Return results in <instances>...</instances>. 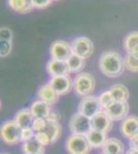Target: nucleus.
I'll list each match as a JSON object with an SVG mask.
<instances>
[{
	"instance_id": "nucleus-1",
	"label": "nucleus",
	"mask_w": 138,
	"mask_h": 154,
	"mask_svg": "<svg viewBox=\"0 0 138 154\" xmlns=\"http://www.w3.org/2000/svg\"><path fill=\"white\" fill-rule=\"evenodd\" d=\"M99 69L105 76L117 78L124 73L125 59L117 51H104L99 58Z\"/></svg>"
},
{
	"instance_id": "nucleus-2",
	"label": "nucleus",
	"mask_w": 138,
	"mask_h": 154,
	"mask_svg": "<svg viewBox=\"0 0 138 154\" xmlns=\"http://www.w3.org/2000/svg\"><path fill=\"white\" fill-rule=\"evenodd\" d=\"M95 85H96V81L94 76L87 72L76 74L73 79L74 93L77 97H81V98L91 95L95 89Z\"/></svg>"
},
{
	"instance_id": "nucleus-3",
	"label": "nucleus",
	"mask_w": 138,
	"mask_h": 154,
	"mask_svg": "<svg viewBox=\"0 0 138 154\" xmlns=\"http://www.w3.org/2000/svg\"><path fill=\"white\" fill-rule=\"evenodd\" d=\"M22 130L14 120H7L1 126V139L7 145H17L22 141Z\"/></svg>"
},
{
	"instance_id": "nucleus-4",
	"label": "nucleus",
	"mask_w": 138,
	"mask_h": 154,
	"mask_svg": "<svg viewBox=\"0 0 138 154\" xmlns=\"http://www.w3.org/2000/svg\"><path fill=\"white\" fill-rule=\"evenodd\" d=\"M91 149L86 136L72 134L66 140V151L68 154H90Z\"/></svg>"
},
{
	"instance_id": "nucleus-5",
	"label": "nucleus",
	"mask_w": 138,
	"mask_h": 154,
	"mask_svg": "<svg viewBox=\"0 0 138 154\" xmlns=\"http://www.w3.org/2000/svg\"><path fill=\"white\" fill-rule=\"evenodd\" d=\"M69 130L74 135L87 136L92 131L91 118L79 112L73 114L69 121Z\"/></svg>"
},
{
	"instance_id": "nucleus-6",
	"label": "nucleus",
	"mask_w": 138,
	"mask_h": 154,
	"mask_svg": "<svg viewBox=\"0 0 138 154\" xmlns=\"http://www.w3.org/2000/svg\"><path fill=\"white\" fill-rule=\"evenodd\" d=\"M77 110H79L77 112L82 113V115L92 119L99 111L102 110V108L100 106L98 97L90 95L82 98V100L79 104Z\"/></svg>"
},
{
	"instance_id": "nucleus-7",
	"label": "nucleus",
	"mask_w": 138,
	"mask_h": 154,
	"mask_svg": "<svg viewBox=\"0 0 138 154\" xmlns=\"http://www.w3.org/2000/svg\"><path fill=\"white\" fill-rule=\"evenodd\" d=\"M72 54L79 56L84 59H88L92 56L94 51V44L88 37H77L71 42Z\"/></svg>"
},
{
	"instance_id": "nucleus-8",
	"label": "nucleus",
	"mask_w": 138,
	"mask_h": 154,
	"mask_svg": "<svg viewBox=\"0 0 138 154\" xmlns=\"http://www.w3.org/2000/svg\"><path fill=\"white\" fill-rule=\"evenodd\" d=\"M50 54H51V59L67 62L70 57L73 54L71 49V44L64 40L54 41L50 48Z\"/></svg>"
},
{
	"instance_id": "nucleus-9",
	"label": "nucleus",
	"mask_w": 138,
	"mask_h": 154,
	"mask_svg": "<svg viewBox=\"0 0 138 154\" xmlns=\"http://www.w3.org/2000/svg\"><path fill=\"white\" fill-rule=\"evenodd\" d=\"M92 122V128L93 130H96L102 133H109L111 131L112 126H114V120L111 117L107 114L105 110L99 111L96 115L91 119Z\"/></svg>"
},
{
	"instance_id": "nucleus-10",
	"label": "nucleus",
	"mask_w": 138,
	"mask_h": 154,
	"mask_svg": "<svg viewBox=\"0 0 138 154\" xmlns=\"http://www.w3.org/2000/svg\"><path fill=\"white\" fill-rule=\"evenodd\" d=\"M49 84L57 91L59 96H65L73 88V79L69 75L51 77Z\"/></svg>"
},
{
	"instance_id": "nucleus-11",
	"label": "nucleus",
	"mask_w": 138,
	"mask_h": 154,
	"mask_svg": "<svg viewBox=\"0 0 138 154\" xmlns=\"http://www.w3.org/2000/svg\"><path fill=\"white\" fill-rule=\"evenodd\" d=\"M120 131L123 137L132 140L138 133V117L137 116H127L122 120Z\"/></svg>"
},
{
	"instance_id": "nucleus-12",
	"label": "nucleus",
	"mask_w": 138,
	"mask_h": 154,
	"mask_svg": "<svg viewBox=\"0 0 138 154\" xmlns=\"http://www.w3.org/2000/svg\"><path fill=\"white\" fill-rule=\"evenodd\" d=\"M47 72L52 77L56 76H67L71 73L67 62L51 59L47 63Z\"/></svg>"
},
{
	"instance_id": "nucleus-13",
	"label": "nucleus",
	"mask_w": 138,
	"mask_h": 154,
	"mask_svg": "<svg viewBox=\"0 0 138 154\" xmlns=\"http://www.w3.org/2000/svg\"><path fill=\"white\" fill-rule=\"evenodd\" d=\"M130 107L128 102H117L115 101L108 109H106L107 114L111 117L114 121L124 120L128 116Z\"/></svg>"
},
{
	"instance_id": "nucleus-14",
	"label": "nucleus",
	"mask_w": 138,
	"mask_h": 154,
	"mask_svg": "<svg viewBox=\"0 0 138 154\" xmlns=\"http://www.w3.org/2000/svg\"><path fill=\"white\" fill-rule=\"evenodd\" d=\"M37 97L39 98V100L47 102L50 105L56 104L60 98L57 91L49 83L39 86V88L37 89Z\"/></svg>"
},
{
	"instance_id": "nucleus-15",
	"label": "nucleus",
	"mask_w": 138,
	"mask_h": 154,
	"mask_svg": "<svg viewBox=\"0 0 138 154\" xmlns=\"http://www.w3.org/2000/svg\"><path fill=\"white\" fill-rule=\"evenodd\" d=\"M32 114L34 115L35 118H43L47 119L49 116L51 115L52 108L51 105L47 102H43L41 100L35 101L32 103L31 107H30Z\"/></svg>"
},
{
	"instance_id": "nucleus-16",
	"label": "nucleus",
	"mask_w": 138,
	"mask_h": 154,
	"mask_svg": "<svg viewBox=\"0 0 138 154\" xmlns=\"http://www.w3.org/2000/svg\"><path fill=\"white\" fill-rule=\"evenodd\" d=\"M34 115L32 114L30 108H22L17 112L14 116V121L21 126L22 128H32L34 121Z\"/></svg>"
},
{
	"instance_id": "nucleus-17",
	"label": "nucleus",
	"mask_w": 138,
	"mask_h": 154,
	"mask_svg": "<svg viewBox=\"0 0 138 154\" xmlns=\"http://www.w3.org/2000/svg\"><path fill=\"white\" fill-rule=\"evenodd\" d=\"M104 154H124L125 147L121 141L115 138H108L101 147Z\"/></svg>"
},
{
	"instance_id": "nucleus-18",
	"label": "nucleus",
	"mask_w": 138,
	"mask_h": 154,
	"mask_svg": "<svg viewBox=\"0 0 138 154\" xmlns=\"http://www.w3.org/2000/svg\"><path fill=\"white\" fill-rule=\"evenodd\" d=\"M7 4L14 11L19 14H28L34 8L32 0H7Z\"/></svg>"
},
{
	"instance_id": "nucleus-19",
	"label": "nucleus",
	"mask_w": 138,
	"mask_h": 154,
	"mask_svg": "<svg viewBox=\"0 0 138 154\" xmlns=\"http://www.w3.org/2000/svg\"><path fill=\"white\" fill-rule=\"evenodd\" d=\"M22 152L23 154H43L44 146L41 145L34 137L33 139L27 141V142H23Z\"/></svg>"
},
{
	"instance_id": "nucleus-20",
	"label": "nucleus",
	"mask_w": 138,
	"mask_h": 154,
	"mask_svg": "<svg viewBox=\"0 0 138 154\" xmlns=\"http://www.w3.org/2000/svg\"><path fill=\"white\" fill-rule=\"evenodd\" d=\"M86 137L88 139V142H89L92 148L102 147L103 144L105 143V141L107 140L106 134L102 133V131H96V130H93V128Z\"/></svg>"
},
{
	"instance_id": "nucleus-21",
	"label": "nucleus",
	"mask_w": 138,
	"mask_h": 154,
	"mask_svg": "<svg viewBox=\"0 0 138 154\" xmlns=\"http://www.w3.org/2000/svg\"><path fill=\"white\" fill-rule=\"evenodd\" d=\"M109 91H111L112 96H114V100L117 102H127L129 99V91L124 84L117 83L110 86Z\"/></svg>"
},
{
	"instance_id": "nucleus-22",
	"label": "nucleus",
	"mask_w": 138,
	"mask_h": 154,
	"mask_svg": "<svg viewBox=\"0 0 138 154\" xmlns=\"http://www.w3.org/2000/svg\"><path fill=\"white\" fill-rule=\"evenodd\" d=\"M67 64H68L69 70L71 73L79 74L82 73V71L86 66V59L76 56V54H72L67 61Z\"/></svg>"
},
{
	"instance_id": "nucleus-23",
	"label": "nucleus",
	"mask_w": 138,
	"mask_h": 154,
	"mask_svg": "<svg viewBox=\"0 0 138 154\" xmlns=\"http://www.w3.org/2000/svg\"><path fill=\"white\" fill-rule=\"evenodd\" d=\"M43 131L47 134V136L50 137V139H51V141H52V144H53V143L57 142V141L59 140L60 136H61V133H62L61 125H60L57 121L47 120V128Z\"/></svg>"
},
{
	"instance_id": "nucleus-24",
	"label": "nucleus",
	"mask_w": 138,
	"mask_h": 154,
	"mask_svg": "<svg viewBox=\"0 0 138 154\" xmlns=\"http://www.w3.org/2000/svg\"><path fill=\"white\" fill-rule=\"evenodd\" d=\"M124 48L127 53H138V31L131 32L125 37Z\"/></svg>"
},
{
	"instance_id": "nucleus-25",
	"label": "nucleus",
	"mask_w": 138,
	"mask_h": 154,
	"mask_svg": "<svg viewBox=\"0 0 138 154\" xmlns=\"http://www.w3.org/2000/svg\"><path fill=\"white\" fill-rule=\"evenodd\" d=\"M125 66L128 71L138 73V53H127Z\"/></svg>"
},
{
	"instance_id": "nucleus-26",
	"label": "nucleus",
	"mask_w": 138,
	"mask_h": 154,
	"mask_svg": "<svg viewBox=\"0 0 138 154\" xmlns=\"http://www.w3.org/2000/svg\"><path fill=\"white\" fill-rule=\"evenodd\" d=\"M98 99H99V103H100V106H101L102 110L108 109L109 107L115 102L114 96H112V94L110 91H103L101 95L98 97Z\"/></svg>"
},
{
	"instance_id": "nucleus-27",
	"label": "nucleus",
	"mask_w": 138,
	"mask_h": 154,
	"mask_svg": "<svg viewBox=\"0 0 138 154\" xmlns=\"http://www.w3.org/2000/svg\"><path fill=\"white\" fill-rule=\"evenodd\" d=\"M11 46H12L11 41L0 39V54H1L2 58H5V57H7L11 54Z\"/></svg>"
},
{
	"instance_id": "nucleus-28",
	"label": "nucleus",
	"mask_w": 138,
	"mask_h": 154,
	"mask_svg": "<svg viewBox=\"0 0 138 154\" xmlns=\"http://www.w3.org/2000/svg\"><path fill=\"white\" fill-rule=\"evenodd\" d=\"M47 120L43 118H35L33 121V125H32V128L35 133H40L43 131L47 128Z\"/></svg>"
},
{
	"instance_id": "nucleus-29",
	"label": "nucleus",
	"mask_w": 138,
	"mask_h": 154,
	"mask_svg": "<svg viewBox=\"0 0 138 154\" xmlns=\"http://www.w3.org/2000/svg\"><path fill=\"white\" fill-rule=\"evenodd\" d=\"M35 139L43 146H47V145H50V144H52V141H51V139H50V137L47 136V134L44 133V131H40V133L35 134Z\"/></svg>"
},
{
	"instance_id": "nucleus-30",
	"label": "nucleus",
	"mask_w": 138,
	"mask_h": 154,
	"mask_svg": "<svg viewBox=\"0 0 138 154\" xmlns=\"http://www.w3.org/2000/svg\"><path fill=\"white\" fill-rule=\"evenodd\" d=\"M35 131L32 128H23L22 130V142H27V141L31 140L35 137Z\"/></svg>"
},
{
	"instance_id": "nucleus-31",
	"label": "nucleus",
	"mask_w": 138,
	"mask_h": 154,
	"mask_svg": "<svg viewBox=\"0 0 138 154\" xmlns=\"http://www.w3.org/2000/svg\"><path fill=\"white\" fill-rule=\"evenodd\" d=\"M0 39H3V40H8L11 41L12 39V33L8 28H3L0 29Z\"/></svg>"
},
{
	"instance_id": "nucleus-32",
	"label": "nucleus",
	"mask_w": 138,
	"mask_h": 154,
	"mask_svg": "<svg viewBox=\"0 0 138 154\" xmlns=\"http://www.w3.org/2000/svg\"><path fill=\"white\" fill-rule=\"evenodd\" d=\"M33 2V5H34V8H38V9H41V8H46L52 3V0H32Z\"/></svg>"
},
{
	"instance_id": "nucleus-33",
	"label": "nucleus",
	"mask_w": 138,
	"mask_h": 154,
	"mask_svg": "<svg viewBox=\"0 0 138 154\" xmlns=\"http://www.w3.org/2000/svg\"><path fill=\"white\" fill-rule=\"evenodd\" d=\"M130 146H131L132 149H136V150H138V133L132 140H130Z\"/></svg>"
},
{
	"instance_id": "nucleus-34",
	"label": "nucleus",
	"mask_w": 138,
	"mask_h": 154,
	"mask_svg": "<svg viewBox=\"0 0 138 154\" xmlns=\"http://www.w3.org/2000/svg\"><path fill=\"white\" fill-rule=\"evenodd\" d=\"M60 119V116L59 114H58L57 112H54V111H52L51 112V115L49 116V118H47V120H51V121H57Z\"/></svg>"
},
{
	"instance_id": "nucleus-35",
	"label": "nucleus",
	"mask_w": 138,
	"mask_h": 154,
	"mask_svg": "<svg viewBox=\"0 0 138 154\" xmlns=\"http://www.w3.org/2000/svg\"><path fill=\"white\" fill-rule=\"evenodd\" d=\"M127 154H138V150H136V149H132V148H130V150L128 151Z\"/></svg>"
},
{
	"instance_id": "nucleus-36",
	"label": "nucleus",
	"mask_w": 138,
	"mask_h": 154,
	"mask_svg": "<svg viewBox=\"0 0 138 154\" xmlns=\"http://www.w3.org/2000/svg\"><path fill=\"white\" fill-rule=\"evenodd\" d=\"M2 154H9V153H2Z\"/></svg>"
},
{
	"instance_id": "nucleus-37",
	"label": "nucleus",
	"mask_w": 138,
	"mask_h": 154,
	"mask_svg": "<svg viewBox=\"0 0 138 154\" xmlns=\"http://www.w3.org/2000/svg\"><path fill=\"white\" fill-rule=\"evenodd\" d=\"M52 1H57V0H52Z\"/></svg>"
},
{
	"instance_id": "nucleus-38",
	"label": "nucleus",
	"mask_w": 138,
	"mask_h": 154,
	"mask_svg": "<svg viewBox=\"0 0 138 154\" xmlns=\"http://www.w3.org/2000/svg\"><path fill=\"white\" fill-rule=\"evenodd\" d=\"M101 154H104V153H101Z\"/></svg>"
}]
</instances>
